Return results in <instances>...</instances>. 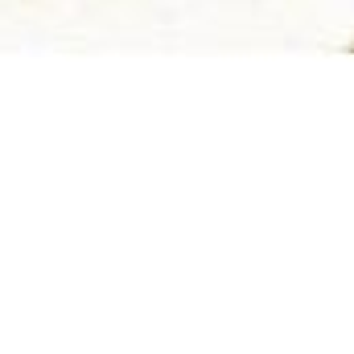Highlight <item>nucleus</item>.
I'll list each match as a JSON object with an SVG mask.
<instances>
[]
</instances>
